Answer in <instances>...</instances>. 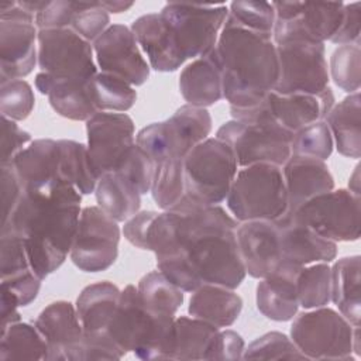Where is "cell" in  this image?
<instances>
[{
  "label": "cell",
  "instance_id": "6da1fadb",
  "mask_svg": "<svg viewBox=\"0 0 361 361\" xmlns=\"http://www.w3.org/2000/svg\"><path fill=\"white\" fill-rule=\"evenodd\" d=\"M238 221L220 204H206L185 193L152 220L147 250L158 269L183 292L212 283L235 289L247 272L240 255Z\"/></svg>",
  "mask_w": 361,
  "mask_h": 361
},
{
  "label": "cell",
  "instance_id": "7a4b0ae2",
  "mask_svg": "<svg viewBox=\"0 0 361 361\" xmlns=\"http://www.w3.org/2000/svg\"><path fill=\"white\" fill-rule=\"evenodd\" d=\"M82 195L66 180L24 189L1 231H16L24 241L32 271L45 279L71 252L80 217Z\"/></svg>",
  "mask_w": 361,
  "mask_h": 361
},
{
  "label": "cell",
  "instance_id": "3957f363",
  "mask_svg": "<svg viewBox=\"0 0 361 361\" xmlns=\"http://www.w3.org/2000/svg\"><path fill=\"white\" fill-rule=\"evenodd\" d=\"M216 51L223 72V99L230 106H252L274 90L279 68L272 34L244 28L227 16Z\"/></svg>",
  "mask_w": 361,
  "mask_h": 361
},
{
  "label": "cell",
  "instance_id": "277c9868",
  "mask_svg": "<svg viewBox=\"0 0 361 361\" xmlns=\"http://www.w3.org/2000/svg\"><path fill=\"white\" fill-rule=\"evenodd\" d=\"M107 333L124 355L134 353L141 360H172L175 316L149 310L134 285L121 290Z\"/></svg>",
  "mask_w": 361,
  "mask_h": 361
},
{
  "label": "cell",
  "instance_id": "5b68a950",
  "mask_svg": "<svg viewBox=\"0 0 361 361\" xmlns=\"http://www.w3.org/2000/svg\"><path fill=\"white\" fill-rule=\"evenodd\" d=\"M38 66L35 87L39 93L54 83L89 82L99 69L93 45L71 28L38 30Z\"/></svg>",
  "mask_w": 361,
  "mask_h": 361
},
{
  "label": "cell",
  "instance_id": "8992f818",
  "mask_svg": "<svg viewBox=\"0 0 361 361\" xmlns=\"http://www.w3.org/2000/svg\"><path fill=\"white\" fill-rule=\"evenodd\" d=\"M226 203L238 223L279 219L288 210L282 166L254 164L238 169Z\"/></svg>",
  "mask_w": 361,
  "mask_h": 361
},
{
  "label": "cell",
  "instance_id": "52a82bcc",
  "mask_svg": "<svg viewBox=\"0 0 361 361\" xmlns=\"http://www.w3.org/2000/svg\"><path fill=\"white\" fill-rule=\"evenodd\" d=\"M210 131L207 109L185 104L165 121L142 127L135 144L158 165L166 159H185L193 147L209 138Z\"/></svg>",
  "mask_w": 361,
  "mask_h": 361
},
{
  "label": "cell",
  "instance_id": "ba28073f",
  "mask_svg": "<svg viewBox=\"0 0 361 361\" xmlns=\"http://www.w3.org/2000/svg\"><path fill=\"white\" fill-rule=\"evenodd\" d=\"M183 171L188 196L206 204H220L230 192L238 164L226 142L209 137L189 151Z\"/></svg>",
  "mask_w": 361,
  "mask_h": 361
},
{
  "label": "cell",
  "instance_id": "9c48e42d",
  "mask_svg": "<svg viewBox=\"0 0 361 361\" xmlns=\"http://www.w3.org/2000/svg\"><path fill=\"white\" fill-rule=\"evenodd\" d=\"M354 327L340 312L323 306L298 314L290 338L306 358L353 360Z\"/></svg>",
  "mask_w": 361,
  "mask_h": 361
},
{
  "label": "cell",
  "instance_id": "30bf717a",
  "mask_svg": "<svg viewBox=\"0 0 361 361\" xmlns=\"http://www.w3.org/2000/svg\"><path fill=\"white\" fill-rule=\"evenodd\" d=\"M274 44L305 41L324 44L338 30L344 3L336 1H272Z\"/></svg>",
  "mask_w": 361,
  "mask_h": 361
},
{
  "label": "cell",
  "instance_id": "8fae6325",
  "mask_svg": "<svg viewBox=\"0 0 361 361\" xmlns=\"http://www.w3.org/2000/svg\"><path fill=\"white\" fill-rule=\"evenodd\" d=\"M293 134L278 123H243L230 120L221 124L216 138L233 151L240 168L254 164L282 166L290 157Z\"/></svg>",
  "mask_w": 361,
  "mask_h": 361
},
{
  "label": "cell",
  "instance_id": "7c38bea8",
  "mask_svg": "<svg viewBox=\"0 0 361 361\" xmlns=\"http://www.w3.org/2000/svg\"><path fill=\"white\" fill-rule=\"evenodd\" d=\"M35 17L17 1L0 3V83L23 79L38 63Z\"/></svg>",
  "mask_w": 361,
  "mask_h": 361
},
{
  "label": "cell",
  "instance_id": "4fadbf2b",
  "mask_svg": "<svg viewBox=\"0 0 361 361\" xmlns=\"http://www.w3.org/2000/svg\"><path fill=\"white\" fill-rule=\"evenodd\" d=\"M288 213L336 244L360 238L361 199L348 189L322 193Z\"/></svg>",
  "mask_w": 361,
  "mask_h": 361
},
{
  "label": "cell",
  "instance_id": "5bb4252c",
  "mask_svg": "<svg viewBox=\"0 0 361 361\" xmlns=\"http://www.w3.org/2000/svg\"><path fill=\"white\" fill-rule=\"evenodd\" d=\"M159 13L171 25L185 58L196 59L216 47L228 7L172 1L166 3Z\"/></svg>",
  "mask_w": 361,
  "mask_h": 361
},
{
  "label": "cell",
  "instance_id": "9a60e30c",
  "mask_svg": "<svg viewBox=\"0 0 361 361\" xmlns=\"http://www.w3.org/2000/svg\"><path fill=\"white\" fill-rule=\"evenodd\" d=\"M278 80L272 92L279 94H317L329 87L324 44L292 41L276 45Z\"/></svg>",
  "mask_w": 361,
  "mask_h": 361
},
{
  "label": "cell",
  "instance_id": "2e32d148",
  "mask_svg": "<svg viewBox=\"0 0 361 361\" xmlns=\"http://www.w3.org/2000/svg\"><path fill=\"white\" fill-rule=\"evenodd\" d=\"M118 221L99 206H86L80 212L69 257L83 272H102L117 259L120 243Z\"/></svg>",
  "mask_w": 361,
  "mask_h": 361
},
{
  "label": "cell",
  "instance_id": "e0dca14e",
  "mask_svg": "<svg viewBox=\"0 0 361 361\" xmlns=\"http://www.w3.org/2000/svg\"><path fill=\"white\" fill-rule=\"evenodd\" d=\"M87 151L97 178L117 171L135 145V126L126 113L99 111L86 121Z\"/></svg>",
  "mask_w": 361,
  "mask_h": 361
},
{
  "label": "cell",
  "instance_id": "ac0fdd59",
  "mask_svg": "<svg viewBox=\"0 0 361 361\" xmlns=\"http://www.w3.org/2000/svg\"><path fill=\"white\" fill-rule=\"evenodd\" d=\"M100 72L114 75L131 86H141L149 78V63L130 27L111 24L92 44Z\"/></svg>",
  "mask_w": 361,
  "mask_h": 361
},
{
  "label": "cell",
  "instance_id": "d6986e66",
  "mask_svg": "<svg viewBox=\"0 0 361 361\" xmlns=\"http://www.w3.org/2000/svg\"><path fill=\"white\" fill-rule=\"evenodd\" d=\"M34 326L47 343L45 360L82 361L85 330L76 306L66 300L49 303L35 319Z\"/></svg>",
  "mask_w": 361,
  "mask_h": 361
},
{
  "label": "cell",
  "instance_id": "ffe728a7",
  "mask_svg": "<svg viewBox=\"0 0 361 361\" xmlns=\"http://www.w3.org/2000/svg\"><path fill=\"white\" fill-rule=\"evenodd\" d=\"M235 234L240 255L250 276L262 279L282 262L279 228L275 220L243 221Z\"/></svg>",
  "mask_w": 361,
  "mask_h": 361
},
{
  "label": "cell",
  "instance_id": "44dd1931",
  "mask_svg": "<svg viewBox=\"0 0 361 361\" xmlns=\"http://www.w3.org/2000/svg\"><path fill=\"white\" fill-rule=\"evenodd\" d=\"M131 31L157 72H175L186 61L179 42L161 13H148L135 18Z\"/></svg>",
  "mask_w": 361,
  "mask_h": 361
},
{
  "label": "cell",
  "instance_id": "7402d4cb",
  "mask_svg": "<svg viewBox=\"0 0 361 361\" xmlns=\"http://www.w3.org/2000/svg\"><path fill=\"white\" fill-rule=\"evenodd\" d=\"M279 228L282 261L300 267L314 262H331L337 257V244L323 238L293 214L285 213L275 220Z\"/></svg>",
  "mask_w": 361,
  "mask_h": 361
},
{
  "label": "cell",
  "instance_id": "603a6c76",
  "mask_svg": "<svg viewBox=\"0 0 361 361\" xmlns=\"http://www.w3.org/2000/svg\"><path fill=\"white\" fill-rule=\"evenodd\" d=\"M300 265L282 261L268 276L257 285V307L268 319L275 322L292 320L299 309L296 279Z\"/></svg>",
  "mask_w": 361,
  "mask_h": 361
},
{
  "label": "cell",
  "instance_id": "cb8c5ba5",
  "mask_svg": "<svg viewBox=\"0 0 361 361\" xmlns=\"http://www.w3.org/2000/svg\"><path fill=\"white\" fill-rule=\"evenodd\" d=\"M288 195V210L295 212L314 196L334 189V178L322 159L290 155L282 165Z\"/></svg>",
  "mask_w": 361,
  "mask_h": 361
},
{
  "label": "cell",
  "instance_id": "d4e9b609",
  "mask_svg": "<svg viewBox=\"0 0 361 361\" xmlns=\"http://www.w3.org/2000/svg\"><path fill=\"white\" fill-rule=\"evenodd\" d=\"M269 110L274 120L286 131L295 134L298 130L319 120H324L334 106V93L324 89L317 94L268 93Z\"/></svg>",
  "mask_w": 361,
  "mask_h": 361
},
{
  "label": "cell",
  "instance_id": "484cf974",
  "mask_svg": "<svg viewBox=\"0 0 361 361\" xmlns=\"http://www.w3.org/2000/svg\"><path fill=\"white\" fill-rule=\"evenodd\" d=\"M179 90L188 104L202 109L223 99V72L216 47L182 69Z\"/></svg>",
  "mask_w": 361,
  "mask_h": 361
},
{
  "label": "cell",
  "instance_id": "4316f807",
  "mask_svg": "<svg viewBox=\"0 0 361 361\" xmlns=\"http://www.w3.org/2000/svg\"><path fill=\"white\" fill-rule=\"evenodd\" d=\"M59 161L58 140L38 138L20 151L11 165L24 190L45 186L61 179Z\"/></svg>",
  "mask_w": 361,
  "mask_h": 361
},
{
  "label": "cell",
  "instance_id": "83f0119b",
  "mask_svg": "<svg viewBox=\"0 0 361 361\" xmlns=\"http://www.w3.org/2000/svg\"><path fill=\"white\" fill-rule=\"evenodd\" d=\"M243 299L234 289L206 283L192 292L188 312L192 317L207 322L217 329L228 327L238 319Z\"/></svg>",
  "mask_w": 361,
  "mask_h": 361
},
{
  "label": "cell",
  "instance_id": "f1b7e54d",
  "mask_svg": "<svg viewBox=\"0 0 361 361\" xmlns=\"http://www.w3.org/2000/svg\"><path fill=\"white\" fill-rule=\"evenodd\" d=\"M121 290L109 281L87 285L76 299V312L85 334H106Z\"/></svg>",
  "mask_w": 361,
  "mask_h": 361
},
{
  "label": "cell",
  "instance_id": "f546056e",
  "mask_svg": "<svg viewBox=\"0 0 361 361\" xmlns=\"http://www.w3.org/2000/svg\"><path fill=\"white\" fill-rule=\"evenodd\" d=\"M330 128L338 154L358 159L361 157V96L351 93L334 104L324 120Z\"/></svg>",
  "mask_w": 361,
  "mask_h": 361
},
{
  "label": "cell",
  "instance_id": "4dcf8cb0",
  "mask_svg": "<svg viewBox=\"0 0 361 361\" xmlns=\"http://www.w3.org/2000/svg\"><path fill=\"white\" fill-rule=\"evenodd\" d=\"M360 283V255L343 257L334 262L331 267V302L353 326H360L361 320Z\"/></svg>",
  "mask_w": 361,
  "mask_h": 361
},
{
  "label": "cell",
  "instance_id": "1f68e13d",
  "mask_svg": "<svg viewBox=\"0 0 361 361\" xmlns=\"http://www.w3.org/2000/svg\"><path fill=\"white\" fill-rule=\"evenodd\" d=\"M97 206L113 220L127 221L141 207V193L120 172L103 173L94 189Z\"/></svg>",
  "mask_w": 361,
  "mask_h": 361
},
{
  "label": "cell",
  "instance_id": "d6a6232c",
  "mask_svg": "<svg viewBox=\"0 0 361 361\" xmlns=\"http://www.w3.org/2000/svg\"><path fill=\"white\" fill-rule=\"evenodd\" d=\"M51 107L62 117L75 121H87L99 110L92 94V80L54 83L47 90Z\"/></svg>",
  "mask_w": 361,
  "mask_h": 361
},
{
  "label": "cell",
  "instance_id": "836d02e7",
  "mask_svg": "<svg viewBox=\"0 0 361 361\" xmlns=\"http://www.w3.org/2000/svg\"><path fill=\"white\" fill-rule=\"evenodd\" d=\"M61 161L59 176L73 185L80 195H90L97 185V175L93 168L87 145L73 140H58Z\"/></svg>",
  "mask_w": 361,
  "mask_h": 361
},
{
  "label": "cell",
  "instance_id": "e575fe53",
  "mask_svg": "<svg viewBox=\"0 0 361 361\" xmlns=\"http://www.w3.org/2000/svg\"><path fill=\"white\" fill-rule=\"evenodd\" d=\"M220 329L196 317H175L172 360H204Z\"/></svg>",
  "mask_w": 361,
  "mask_h": 361
},
{
  "label": "cell",
  "instance_id": "d590c367",
  "mask_svg": "<svg viewBox=\"0 0 361 361\" xmlns=\"http://www.w3.org/2000/svg\"><path fill=\"white\" fill-rule=\"evenodd\" d=\"M47 343L35 326L10 323L1 327L0 360H45Z\"/></svg>",
  "mask_w": 361,
  "mask_h": 361
},
{
  "label": "cell",
  "instance_id": "8d00e7d4",
  "mask_svg": "<svg viewBox=\"0 0 361 361\" xmlns=\"http://www.w3.org/2000/svg\"><path fill=\"white\" fill-rule=\"evenodd\" d=\"M142 303L154 313L175 316L183 303V290L159 269L145 274L137 285Z\"/></svg>",
  "mask_w": 361,
  "mask_h": 361
},
{
  "label": "cell",
  "instance_id": "74e56055",
  "mask_svg": "<svg viewBox=\"0 0 361 361\" xmlns=\"http://www.w3.org/2000/svg\"><path fill=\"white\" fill-rule=\"evenodd\" d=\"M299 306L310 310L331 302V268L327 262L302 267L296 279Z\"/></svg>",
  "mask_w": 361,
  "mask_h": 361
},
{
  "label": "cell",
  "instance_id": "f35d334b",
  "mask_svg": "<svg viewBox=\"0 0 361 361\" xmlns=\"http://www.w3.org/2000/svg\"><path fill=\"white\" fill-rule=\"evenodd\" d=\"M92 94L99 111L126 113L137 100L134 86L114 75L100 71L92 79Z\"/></svg>",
  "mask_w": 361,
  "mask_h": 361
},
{
  "label": "cell",
  "instance_id": "ab89813d",
  "mask_svg": "<svg viewBox=\"0 0 361 361\" xmlns=\"http://www.w3.org/2000/svg\"><path fill=\"white\" fill-rule=\"evenodd\" d=\"M183 159H166L157 165L151 195L162 210L172 209L185 196Z\"/></svg>",
  "mask_w": 361,
  "mask_h": 361
},
{
  "label": "cell",
  "instance_id": "60d3db41",
  "mask_svg": "<svg viewBox=\"0 0 361 361\" xmlns=\"http://www.w3.org/2000/svg\"><path fill=\"white\" fill-rule=\"evenodd\" d=\"M333 137L324 120L314 121L298 130L290 141V155L326 161L333 152Z\"/></svg>",
  "mask_w": 361,
  "mask_h": 361
},
{
  "label": "cell",
  "instance_id": "b9f144b4",
  "mask_svg": "<svg viewBox=\"0 0 361 361\" xmlns=\"http://www.w3.org/2000/svg\"><path fill=\"white\" fill-rule=\"evenodd\" d=\"M330 75L341 90L357 93L361 85L360 45H338L330 56Z\"/></svg>",
  "mask_w": 361,
  "mask_h": 361
},
{
  "label": "cell",
  "instance_id": "7bdbcfd3",
  "mask_svg": "<svg viewBox=\"0 0 361 361\" xmlns=\"http://www.w3.org/2000/svg\"><path fill=\"white\" fill-rule=\"evenodd\" d=\"M243 360H307L286 334L269 331L244 350Z\"/></svg>",
  "mask_w": 361,
  "mask_h": 361
},
{
  "label": "cell",
  "instance_id": "ee69618b",
  "mask_svg": "<svg viewBox=\"0 0 361 361\" xmlns=\"http://www.w3.org/2000/svg\"><path fill=\"white\" fill-rule=\"evenodd\" d=\"M35 104L31 85L24 79L0 83V113L14 121L25 120Z\"/></svg>",
  "mask_w": 361,
  "mask_h": 361
},
{
  "label": "cell",
  "instance_id": "f6af8a7d",
  "mask_svg": "<svg viewBox=\"0 0 361 361\" xmlns=\"http://www.w3.org/2000/svg\"><path fill=\"white\" fill-rule=\"evenodd\" d=\"M228 18L244 28L272 34L275 10L268 1H233L228 6Z\"/></svg>",
  "mask_w": 361,
  "mask_h": 361
},
{
  "label": "cell",
  "instance_id": "bcb514c9",
  "mask_svg": "<svg viewBox=\"0 0 361 361\" xmlns=\"http://www.w3.org/2000/svg\"><path fill=\"white\" fill-rule=\"evenodd\" d=\"M0 262L1 279L11 278L31 271L25 241L16 231H1L0 234Z\"/></svg>",
  "mask_w": 361,
  "mask_h": 361
},
{
  "label": "cell",
  "instance_id": "7dc6e473",
  "mask_svg": "<svg viewBox=\"0 0 361 361\" xmlns=\"http://www.w3.org/2000/svg\"><path fill=\"white\" fill-rule=\"evenodd\" d=\"M157 164L135 144L121 166L116 171L123 173L141 195L151 192Z\"/></svg>",
  "mask_w": 361,
  "mask_h": 361
},
{
  "label": "cell",
  "instance_id": "c3c4849f",
  "mask_svg": "<svg viewBox=\"0 0 361 361\" xmlns=\"http://www.w3.org/2000/svg\"><path fill=\"white\" fill-rule=\"evenodd\" d=\"M109 23L110 16L102 7L100 1H82L71 30L93 44L109 28Z\"/></svg>",
  "mask_w": 361,
  "mask_h": 361
},
{
  "label": "cell",
  "instance_id": "681fc988",
  "mask_svg": "<svg viewBox=\"0 0 361 361\" xmlns=\"http://www.w3.org/2000/svg\"><path fill=\"white\" fill-rule=\"evenodd\" d=\"M82 1L55 0L47 1L42 10L35 16V25L38 30L51 28H71Z\"/></svg>",
  "mask_w": 361,
  "mask_h": 361
},
{
  "label": "cell",
  "instance_id": "f907efd6",
  "mask_svg": "<svg viewBox=\"0 0 361 361\" xmlns=\"http://www.w3.org/2000/svg\"><path fill=\"white\" fill-rule=\"evenodd\" d=\"M245 344L243 337L234 330L217 331L214 336L204 360H226L234 361L243 358Z\"/></svg>",
  "mask_w": 361,
  "mask_h": 361
},
{
  "label": "cell",
  "instance_id": "816d5d0a",
  "mask_svg": "<svg viewBox=\"0 0 361 361\" xmlns=\"http://www.w3.org/2000/svg\"><path fill=\"white\" fill-rule=\"evenodd\" d=\"M28 142L31 134L20 128L14 120L1 116V164H11Z\"/></svg>",
  "mask_w": 361,
  "mask_h": 361
},
{
  "label": "cell",
  "instance_id": "f5cc1de1",
  "mask_svg": "<svg viewBox=\"0 0 361 361\" xmlns=\"http://www.w3.org/2000/svg\"><path fill=\"white\" fill-rule=\"evenodd\" d=\"M360 24H361V3L354 1L344 4L343 7V20L331 37L333 44L338 45H360Z\"/></svg>",
  "mask_w": 361,
  "mask_h": 361
},
{
  "label": "cell",
  "instance_id": "db71d44e",
  "mask_svg": "<svg viewBox=\"0 0 361 361\" xmlns=\"http://www.w3.org/2000/svg\"><path fill=\"white\" fill-rule=\"evenodd\" d=\"M1 200H3V219L4 223L14 212L21 195L23 186L11 164H1Z\"/></svg>",
  "mask_w": 361,
  "mask_h": 361
},
{
  "label": "cell",
  "instance_id": "11a10c76",
  "mask_svg": "<svg viewBox=\"0 0 361 361\" xmlns=\"http://www.w3.org/2000/svg\"><path fill=\"white\" fill-rule=\"evenodd\" d=\"M158 212L142 210L135 213L127 221H124L123 233L124 237L137 248L147 250V235L152 220L157 217Z\"/></svg>",
  "mask_w": 361,
  "mask_h": 361
},
{
  "label": "cell",
  "instance_id": "9f6ffc18",
  "mask_svg": "<svg viewBox=\"0 0 361 361\" xmlns=\"http://www.w3.org/2000/svg\"><path fill=\"white\" fill-rule=\"evenodd\" d=\"M107 13H123L134 6L133 1H100Z\"/></svg>",
  "mask_w": 361,
  "mask_h": 361
},
{
  "label": "cell",
  "instance_id": "6f0895ef",
  "mask_svg": "<svg viewBox=\"0 0 361 361\" xmlns=\"http://www.w3.org/2000/svg\"><path fill=\"white\" fill-rule=\"evenodd\" d=\"M348 190H351L354 195L360 196V165L355 166L353 175L348 180Z\"/></svg>",
  "mask_w": 361,
  "mask_h": 361
}]
</instances>
